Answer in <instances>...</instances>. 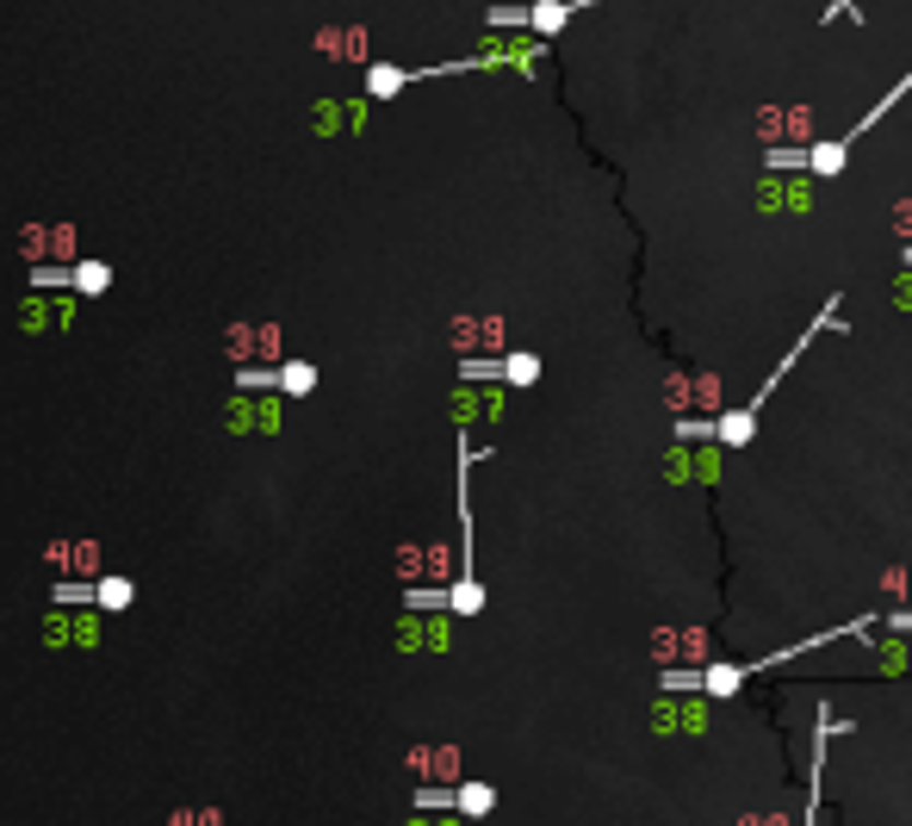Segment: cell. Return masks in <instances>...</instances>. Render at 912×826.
Returning a JSON list of instances; mask_svg holds the SVG:
<instances>
[{"label": "cell", "mask_w": 912, "mask_h": 826, "mask_svg": "<svg viewBox=\"0 0 912 826\" xmlns=\"http://www.w3.org/2000/svg\"><path fill=\"white\" fill-rule=\"evenodd\" d=\"M819 329H844V317H838V299L826 311H819L814 324H807V336H800L795 348H788V354H782V367H770V380L758 385V398L751 404H739V410H726V417H714V442H726V447H745L751 442V435H758V410H763V398H770V392H776L782 385V373H788V367L800 361V354H807V348H814V336Z\"/></svg>", "instance_id": "6da1fadb"}, {"label": "cell", "mask_w": 912, "mask_h": 826, "mask_svg": "<svg viewBox=\"0 0 912 826\" xmlns=\"http://www.w3.org/2000/svg\"><path fill=\"white\" fill-rule=\"evenodd\" d=\"M224 354L236 367H273L285 354V336L280 324H261V317H236V324L224 329Z\"/></svg>", "instance_id": "7a4b0ae2"}, {"label": "cell", "mask_w": 912, "mask_h": 826, "mask_svg": "<svg viewBox=\"0 0 912 826\" xmlns=\"http://www.w3.org/2000/svg\"><path fill=\"white\" fill-rule=\"evenodd\" d=\"M20 255L32 261V268H50V261H75V249H81V236H75V224L69 218H57V224H44V218H32L20 236Z\"/></svg>", "instance_id": "3957f363"}, {"label": "cell", "mask_w": 912, "mask_h": 826, "mask_svg": "<svg viewBox=\"0 0 912 826\" xmlns=\"http://www.w3.org/2000/svg\"><path fill=\"white\" fill-rule=\"evenodd\" d=\"M665 690H702L714 702H733V696L751 684V665H702V672H658Z\"/></svg>", "instance_id": "277c9868"}, {"label": "cell", "mask_w": 912, "mask_h": 826, "mask_svg": "<svg viewBox=\"0 0 912 826\" xmlns=\"http://www.w3.org/2000/svg\"><path fill=\"white\" fill-rule=\"evenodd\" d=\"M44 566L62 578H94L100 572V540H44Z\"/></svg>", "instance_id": "5b68a950"}, {"label": "cell", "mask_w": 912, "mask_h": 826, "mask_svg": "<svg viewBox=\"0 0 912 826\" xmlns=\"http://www.w3.org/2000/svg\"><path fill=\"white\" fill-rule=\"evenodd\" d=\"M94 640H100L94 615H69V609L44 615V647H94Z\"/></svg>", "instance_id": "8992f818"}, {"label": "cell", "mask_w": 912, "mask_h": 826, "mask_svg": "<svg viewBox=\"0 0 912 826\" xmlns=\"http://www.w3.org/2000/svg\"><path fill=\"white\" fill-rule=\"evenodd\" d=\"M230 429H236V435H243V429H261V435H273V429H280V404L267 398V404H230Z\"/></svg>", "instance_id": "52a82bcc"}, {"label": "cell", "mask_w": 912, "mask_h": 826, "mask_svg": "<svg viewBox=\"0 0 912 826\" xmlns=\"http://www.w3.org/2000/svg\"><path fill=\"white\" fill-rule=\"evenodd\" d=\"M496 807V789L491 783H454V814H466V821H484Z\"/></svg>", "instance_id": "ba28073f"}, {"label": "cell", "mask_w": 912, "mask_h": 826, "mask_svg": "<svg viewBox=\"0 0 912 826\" xmlns=\"http://www.w3.org/2000/svg\"><path fill=\"white\" fill-rule=\"evenodd\" d=\"M317 50H324V57H361L366 38L361 32H336V25H324V32H317Z\"/></svg>", "instance_id": "9c48e42d"}, {"label": "cell", "mask_w": 912, "mask_h": 826, "mask_svg": "<svg viewBox=\"0 0 912 826\" xmlns=\"http://www.w3.org/2000/svg\"><path fill=\"white\" fill-rule=\"evenodd\" d=\"M168 826H230V821H224V807H174Z\"/></svg>", "instance_id": "30bf717a"}, {"label": "cell", "mask_w": 912, "mask_h": 826, "mask_svg": "<svg viewBox=\"0 0 912 826\" xmlns=\"http://www.w3.org/2000/svg\"><path fill=\"white\" fill-rule=\"evenodd\" d=\"M94 603H100V609H125V603H131V584H125V578H100Z\"/></svg>", "instance_id": "8fae6325"}, {"label": "cell", "mask_w": 912, "mask_h": 826, "mask_svg": "<svg viewBox=\"0 0 912 826\" xmlns=\"http://www.w3.org/2000/svg\"><path fill=\"white\" fill-rule=\"evenodd\" d=\"M503 380H510V385H534V380H540V361H534V354H510V361H503Z\"/></svg>", "instance_id": "7c38bea8"}, {"label": "cell", "mask_w": 912, "mask_h": 826, "mask_svg": "<svg viewBox=\"0 0 912 826\" xmlns=\"http://www.w3.org/2000/svg\"><path fill=\"white\" fill-rule=\"evenodd\" d=\"M280 385L292 392V398H299V392H311V385H317V373H311L304 361H285V367H280Z\"/></svg>", "instance_id": "4fadbf2b"}, {"label": "cell", "mask_w": 912, "mask_h": 826, "mask_svg": "<svg viewBox=\"0 0 912 826\" xmlns=\"http://www.w3.org/2000/svg\"><path fill=\"white\" fill-rule=\"evenodd\" d=\"M75 287H81V292H106V287H113L106 261H87V268H75Z\"/></svg>", "instance_id": "5bb4252c"}, {"label": "cell", "mask_w": 912, "mask_h": 826, "mask_svg": "<svg viewBox=\"0 0 912 826\" xmlns=\"http://www.w3.org/2000/svg\"><path fill=\"white\" fill-rule=\"evenodd\" d=\"M366 88H373V94H398L404 75H398V69H373V75H366Z\"/></svg>", "instance_id": "9a60e30c"}, {"label": "cell", "mask_w": 912, "mask_h": 826, "mask_svg": "<svg viewBox=\"0 0 912 826\" xmlns=\"http://www.w3.org/2000/svg\"><path fill=\"white\" fill-rule=\"evenodd\" d=\"M888 628H900V635H912V609H907V615H888Z\"/></svg>", "instance_id": "2e32d148"}]
</instances>
